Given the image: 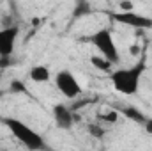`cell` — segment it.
Returning a JSON list of instances; mask_svg holds the SVG:
<instances>
[{
  "instance_id": "13",
  "label": "cell",
  "mask_w": 152,
  "mask_h": 151,
  "mask_svg": "<svg viewBox=\"0 0 152 151\" xmlns=\"http://www.w3.org/2000/svg\"><path fill=\"white\" fill-rule=\"evenodd\" d=\"M76 9H78V11H75V14L76 16H81L83 13H88V4H87L85 0H80V4L76 5Z\"/></svg>"
},
{
  "instance_id": "2",
  "label": "cell",
  "mask_w": 152,
  "mask_h": 151,
  "mask_svg": "<svg viewBox=\"0 0 152 151\" xmlns=\"http://www.w3.org/2000/svg\"><path fill=\"white\" fill-rule=\"evenodd\" d=\"M0 123L11 132V135L21 144L25 146L27 150L30 151H39V150H46L48 144L44 142L42 135L36 132L32 126H28L27 123H23L21 119H16V117H11V115H5V117H0Z\"/></svg>"
},
{
  "instance_id": "16",
  "label": "cell",
  "mask_w": 152,
  "mask_h": 151,
  "mask_svg": "<svg viewBox=\"0 0 152 151\" xmlns=\"http://www.w3.org/2000/svg\"><path fill=\"white\" fill-rule=\"evenodd\" d=\"M143 126H145L147 133H152V117H147V121L143 123Z\"/></svg>"
},
{
  "instance_id": "15",
  "label": "cell",
  "mask_w": 152,
  "mask_h": 151,
  "mask_svg": "<svg viewBox=\"0 0 152 151\" xmlns=\"http://www.w3.org/2000/svg\"><path fill=\"white\" fill-rule=\"evenodd\" d=\"M88 132H90V133H94L96 137H101V135H103V130H101L97 124H90V126H88Z\"/></svg>"
},
{
  "instance_id": "11",
  "label": "cell",
  "mask_w": 152,
  "mask_h": 151,
  "mask_svg": "<svg viewBox=\"0 0 152 151\" xmlns=\"http://www.w3.org/2000/svg\"><path fill=\"white\" fill-rule=\"evenodd\" d=\"M9 91L12 93V94H28V89H27V85H25V82L23 80H11V84H9Z\"/></svg>"
},
{
  "instance_id": "3",
  "label": "cell",
  "mask_w": 152,
  "mask_h": 151,
  "mask_svg": "<svg viewBox=\"0 0 152 151\" xmlns=\"http://www.w3.org/2000/svg\"><path fill=\"white\" fill-rule=\"evenodd\" d=\"M87 41L99 52V55L106 57L113 66H117L120 62V52L115 44V39H113V34L110 29H99L96 32H92Z\"/></svg>"
},
{
  "instance_id": "8",
  "label": "cell",
  "mask_w": 152,
  "mask_h": 151,
  "mask_svg": "<svg viewBox=\"0 0 152 151\" xmlns=\"http://www.w3.org/2000/svg\"><path fill=\"white\" fill-rule=\"evenodd\" d=\"M28 78H30L34 84H46V82L53 80L51 70H50L46 64H36V66H32L30 71H28Z\"/></svg>"
},
{
  "instance_id": "5",
  "label": "cell",
  "mask_w": 152,
  "mask_h": 151,
  "mask_svg": "<svg viewBox=\"0 0 152 151\" xmlns=\"http://www.w3.org/2000/svg\"><path fill=\"white\" fill-rule=\"evenodd\" d=\"M110 18L126 27H131L134 30H151L152 29V16H145L133 11H115L110 14Z\"/></svg>"
},
{
  "instance_id": "7",
  "label": "cell",
  "mask_w": 152,
  "mask_h": 151,
  "mask_svg": "<svg viewBox=\"0 0 152 151\" xmlns=\"http://www.w3.org/2000/svg\"><path fill=\"white\" fill-rule=\"evenodd\" d=\"M53 119L60 130H71L75 124V112L67 105L57 103V105H53Z\"/></svg>"
},
{
  "instance_id": "6",
  "label": "cell",
  "mask_w": 152,
  "mask_h": 151,
  "mask_svg": "<svg viewBox=\"0 0 152 151\" xmlns=\"http://www.w3.org/2000/svg\"><path fill=\"white\" fill-rule=\"evenodd\" d=\"M18 36H20V27H16V25L0 29V57L2 59H7L12 55Z\"/></svg>"
},
{
  "instance_id": "10",
  "label": "cell",
  "mask_w": 152,
  "mask_h": 151,
  "mask_svg": "<svg viewBox=\"0 0 152 151\" xmlns=\"http://www.w3.org/2000/svg\"><path fill=\"white\" fill-rule=\"evenodd\" d=\"M90 64H92L96 70L103 71V73H112V70H113V64H112L106 57H103V55H92V57H90Z\"/></svg>"
},
{
  "instance_id": "4",
  "label": "cell",
  "mask_w": 152,
  "mask_h": 151,
  "mask_svg": "<svg viewBox=\"0 0 152 151\" xmlns=\"http://www.w3.org/2000/svg\"><path fill=\"white\" fill-rule=\"evenodd\" d=\"M53 82H55L57 91H58L66 100H76V98H80L81 93H83L81 84L78 82V78L75 76V73L69 71V70H60V71H57L55 76H53Z\"/></svg>"
},
{
  "instance_id": "12",
  "label": "cell",
  "mask_w": 152,
  "mask_h": 151,
  "mask_svg": "<svg viewBox=\"0 0 152 151\" xmlns=\"http://www.w3.org/2000/svg\"><path fill=\"white\" fill-rule=\"evenodd\" d=\"M118 110H110V112H106V114H103V115H99V119L101 121H104V123H117V119H118Z\"/></svg>"
},
{
  "instance_id": "14",
  "label": "cell",
  "mask_w": 152,
  "mask_h": 151,
  "mask_svg": "<svg viewBox=\"0 0 152 151\" xmlns=\"http://www.w3.org/2000/svg\"><path fill=\"white\" fill-rule=\"evenodd\" d=\"M134 9V4L131 0H122L118 4V11H133Z\"/></svg>"
},
{
  "instance_id": "9",
  "label": "cell",
  "mask_w": 152,
  "mask_h": 151,
  "mask_svg": "<svg viewBox=\"0 0 152 151\" xmlns=\"http://www.w3.org/2000/svg\"><path fill=\"white\" fill-rule=\"evenodd\" d=\"M120 115H124L126 119H129V121H133V123H138V124H143L145 121H147V115L142 112L140 109H136V107H122V109H117Z\"/></svg>"
},
{
  "instance_id": "1",
  "label": "cell",
  "mask_w": 152,
  "mask_h": 151,
  "mask_svg": "<svg viewBox=\"0 0 152 151\" xmlns=\"http://www.w3.org/2000/svg\"><path fill=\"white\" fill-rule=\"evenodd\" d=\"M145 71H147V55L143 53L133 66L112 70L110 80H112V85L117 93L126 94V96H133L140 91L142 76Z\"/></svg>"
}]
</instances>
